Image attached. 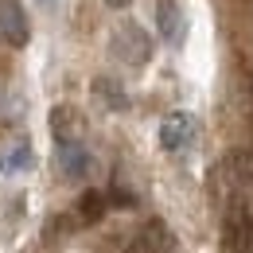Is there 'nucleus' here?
<instances>
[{
	"label": "nucleus",
	"mask_w": 253,
	"mask_h": 253,
	"mask_svg": "<svg viewBox=\"0 0 253 253\" xmlns=\"http://www.w3.org/2000/svg\"><path fill=\"white\" fill-rule=\"evenodd\" d=\"M35 160H32V148L28 144H12L4 156H0V175H20V171H28Z\"/></svg>",
	"instance_id": "9"
},
{
	"label": "nucleus",
	"mask_w": 253,
	"mask_h": 253,
	"mask_svg": "<svg viewBox=\"0 0 253 253\" xmlns=\"http://www.w3.org/2000/svg\"><path fill=\"white\" fill-rule=\"evenodd\" d=\"M226 246L234 253H253V218L250 214H234L226 222Z\"/></svg>",
	"instance_id": "7"
},
{
	"label": "nucleus",
	"mask_w": 253,
	"mask_h": 253,
	"mask_svg": "<svg viewBox=\"0 0 253 253\" xmlns=\"http://www.w3.org/2000/svg\"><path fill=\"white\" fill-rule=\"evenodd\" d=\"M94 97L101 101V105L117 109V113H121V109H128V97H125V90H121V86H117L113 78H97V82H94Z\"/></svg>",
	"instance_id": "10"
},
{
	"label": "nucleus",
	"mask_w": 253,
	"mask_h": 253,
	"mask_svg": "<svg viewBox=\"0 0 253 253\" xmlns=\"http://www.w3.org/2000/svg\"><path fill=\"white\" fill-rule=\"evenodd\" d=\"M113 51H117V59L128 66H144L152 59V39L140 32L136 24H121L117 32H113Z\"/></svg>",
	"instance_id": "1"
},
{
	"label": "nucleus",
	"mask_w": 253,
	"mask_h": 253,
	"mask_svg": "<svg viewBox=\"0 0 253 253\" xmlns=\"http://www.w3.org/2000/svg\"><path fill=\"white\" fill-rule=\"evenodd\" d=\"M195 132H199V125H195L191 113H168L164 125H160V144L168 152H179V148H187L195 140Z\"/></svg>",
	"instance_id": "3"
},
{
	"label": "nucleus",
	"mask_w": 253,
	"mask_h": 253,
	"mask_svg": "<svg viewBox=\"0 0 253 253\" xmlns=\"http://www.w3.org/2000/svg\"><path fill=\"white\" fill-rule=\"evenodd\" d=\"M105 4H109V8H128L132 0H105Z\"/></svg>",
	"instance_id": "12"
},
{
	"label": "nucleus",
	"mask_w": 253,
	"mask_h": 253,
	"mask_svg": "<svg viewBox=\"0 0 253 253\" xmlns=\"http://www.w3.org/2000/svg\"><path fill=\"white\" fill-rule=\"evenodd\" d=\"M168 250H171V234H168V226L160 218H152L128 246V253H168Z\"/></svg>",
	"instance_id": "5"
},
{
	"label": "nucleus",
	"mask_w": 253,
	"mask_h": 253,
	"mask_svg": "<svg viewBox=\"0 0 253 253\" xmlns=\"http://www.w3.org/2000/svg\"><path fill=\"white\" fill-rule=\"evenodd\" d=\"M101 214H105V195H101V191H86L82 203H78V218L82 222H97Z\"/></svg>",
	"instance_id": "11"
},
{
	"label": "nucleus",
	"mask_w": 253,
	"mask_h": 253,
	"mask_svg": "<svg viewBox=\"0 0 253 253\" xmlns=\"http://www.w3.org/2000/svg\"><path fill=\"white\" fill-rule=\"evenodd\" d=\"M28 12L16 4V0H0V43L4 47H24L28 43Z\"/></svg>",
	"instance_id": "2"
},
{
	"label": "nucleus",
	"mask_w": 253,
	"mask_h": 253,
	"mask_svg": "<svg viewBox=\"0 0 253 253\" xmlns=\"http://www.w3.org/2000/svg\"><path fill=\"white\" fill-rule=\"evenodd\" d=\"M250 94H253V86H250Z\"/></svg>",
	"instance_id": "13"
},
{
	"label": "nucleus",
	"mask_w": 253,
	"mask_h": 253,
	"mask_svg": "<svg viewBox=\"0 0 253 253\" xmlns=\"http://www.w3.org/2000/svg\"><path fill=\"white\" fill-rule=\"evenodd\" d=\"M82 128H86V121H82V113H78L74 105H55V109H51V132H55V140H59V144L78 140V136H82Z\"/></svg>",
	"instance_id": "4"
},
{
	"label": "nucleus",
	"mask_w": 253,
	"mask_h": 253,
	"mask_svg": "<svg viewBox=\"0 0 253 253\" xmlns=\"http://www.w3.org/2000/svg\"><path fill=\"white\" fill-rule=\"evenodd\" d=\"M59 164H63V171L70 175V179H78V175H90V168H94L90 152H86L78 140H66L63 148H59Z\"/></svg>",
	"instance_id": "6"
},
{
	"label": "nucleus",
	"mask_w": 253,
	"mask_h": 253,
	"mask_svg": "<svg viewBox=\"0 0 253 253\" xmlns=\"http://www.w3.org/2000/svg\"><path fill=\"white\" fill-rule=\"evenodd\" d=\"M156 28L164 39H179V32H183V16H179V4L175 0H160V8H156Z\"/></svg>",
	"instance_id": "8"
}]
</instances>
